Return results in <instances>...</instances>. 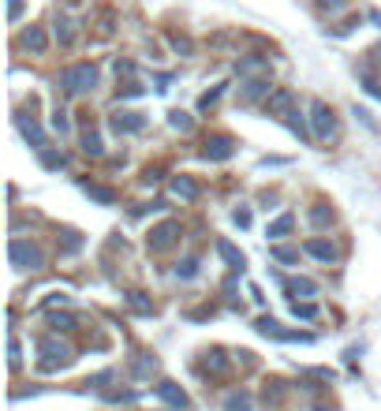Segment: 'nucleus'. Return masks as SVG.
Returning <instances> with one entry per match:
<instances>
[{
    "instance_id": "44",
    "label": "nucleus",
    "mask_w": 381,
    "mask_h": 411,
    "mask_svg": "<svg viewBox=\"0 0 381 411\" xmlns=\"http://www.w3.org/2000/svg\"><path fill=\"white\" fill-rule=\"evenodd\" d=\"M232 221L239 224V229H247V224H250V210H236V213H232Z\"/></svg>"
},
{
    "instance_id": "38",
    "label": "nucleus",
    "mask_w": 381,
    "mask_h": 411,
    "mask_svg": "<svg viewBox=\"0 0 381 411\" xmlns=\"http://www.w3.org/2000/svg\"><path fill=\"white\" fill-rule=\"evenodd\" d=\"M19 363H23V355H19V340L12 337V340H8V366H12V370H19Z\"/></svg>"
},
{
    "instance_id": "30",
    "label": "nucleus",
    "mask_w": 381,
    "mask_h": 411,
    "mask_svg": "<svg viewBox=\"0 0 381 411\" xmlns=\"http://www.w3.org/2000/svg\"><path fill=\"white\" fill-rule=\"evenodd\" d=\"M221 94H224V86H213V90H206L202 97H199V109L206 113V109H213L217 101H221Z\"/></svg>"
},
{
    "instance_id": "14",
    "label": "nucleus",
    "mask_w": 381,
    "mask_h": 411,
    "mask_svg": "<svg viewBox=\"0 0 381 411\" xmlns=\"http://www.w3.org/2000/svg\"><path fill=\"white\" fill-rule=\"evenodd\" d=\"M273 90H277V86L269 82V79H247V82H243V101H247V105H250V101H262V97H269Z\"/></svg>"
},
{
    "instance_id": "29",
    "label": "nucleus",
    "mask_w": 381,
    "mask_h": 411,
    "mask_svg": "<svg viewBox=\"0 0 381 411\" xmlns=\"http://www.w3.org/2000/svg\"><path fill=\"white\" fill-rule=\"evenodd\" d=\"M131 370H135V377H150V374L157 370V359H150V355H143V359H135Z\"/></svg>"
},
{
    "instance_id": "27",
    "label": "nucleus",
    "mask_w": 381,
    "mask_h": 411,
    "mask_svg": "<svg viewBox=\"0 0 381 411\" xmlns=\"http://www.w3.org/2000/svg\"><path fill=\"white\" fill-rule=\"evenodd\" d=\"M38 154H41V165H45V168H64V165H68V157H64V154H57V150H38Z\"/></svg>"
},
{
    "instance_id": "18",
    "label": "nucleus",
    "mask_w": 381,
    "mask_h": 411,
    "mask_svg": "<svg viewBox=\"0 0 381 411\" xmlns=\"http://www.w3.org/2000/svg\"><path fill=\"white\" fill-rule=\"evenodd\" d=\"M310 258H318V262H336V247L325 243V240H307V247H303Z\"/></svg>"
},
{
    "instance_id": "40",
    "label": "nucleus",
    "mask_w": 381,
    "mask_h": 411,
    "mask_svg": "<svg viewBox=\"0 0 381 411\" xmlns=\"http://www.w3.org/2000/svg\"><path fill=\"white\" fill-rule=\"evenodd\" d=\"M280 396H285V389H280V382L266 385V404H280Z\"/></svg>"
},
{
    "instance_id": "19",
    "label": "nucleus",
    "mask_w": 381,
    "mask_h": 411,
    "mask_svg": "<svg viewBox=\"0 0 381 411\" xmlns=\"http://www.w3.org/2000/svg\"><path fill=\"white\" fill-rule=\"evenodd\" d=\"M52 34H57V45L68 49L71 41H75V23H71L68 15H57V23H52Z\"/></svg>"
},
{
    "instance_id": "4",
    "label": "nucleus",
    "mask_w": 381,
    "mask_h": 411,
    "mask_svg": "<svg viewBox=\"0 0 381 411\" xmlns=\"http://www.w3.org/2000/svg\"><path fill=\"white\" fill-rule=\"evenodd\" d=\"M310 135L322 138V143H329L336 135V116L325 101H310Z\"/></svg>"
},
{
    "instance_id": "23",
    "label": "nucleus",
    "mask_w": 381,
    "mask_h": 411,
    "mask_svg": "<svg viewBox=\"0 0 381 411\" xmlns=\"http://www.w3.org/2000/svg\"><path fill=\"white\" fill-rule=\"evenodd\" d=\"M269 254H273L280 266H296L299 262V251H296V247H285V243H273V247H269Z\"/></svg>"
},
{
    "instance_id": "3",
    "label": "nucleus",
    "mask_w": 381,
    "mask_h": 411,
    "mask_svg": "<svg viewBox=\"0 0 381 411\" xmlns=\"http://www.w3.org/2000/svg\"><path fill=\"white\" fill-rule=\"evenodd\" d=\"M8 258H12V266L15 269H30V273H34V269H41L45 266V251H41L38 243H30V240H12L8 243Z\"/></svg>"
},
{
    "instance_id": "33",
    "label": "nucleus",
    "mask_w": 381,
    "mask_h": 411,
    "mask_svg": "<svg viewBox=\"0 0 381 411\" xmlns=\"http://www.w3.org/2000/svg\"><path fill=\"white\" fill-rule=\"evenodd\" d=\"M292 315L303 318V322H310L314 315H318V307H314V303H292Z\"/></svg>"
},
{
    "instance_id": "21",
    "label": "nucleus",
    "mask_w": 381,
    "mask_h": 411,
    "mask_svg": "<svg viewBox=\"0 0 381 411\" xmlns=\"http://www.w3.org/2000/svg\"><path fill=\"white\" fill-rule=\"evenodd\" d=\"M82 191L90 194L94 202H101V206H113L116 202V191L113 187H101V183H82Z\"/></svg>"
},
{
    "instance_id": "22",
    "label": "nucleus",
    "mask_w": 381,
    "mask_h": 411,
    "mask_svg": "<svg viewBox=\"0 0 381 411\" xmlns=\"http://www.w3.org/2000/svg\"><path fill=\"white\" fill-rule=\"evenodd\" d=\"M82 154H90V157H101V154H105L101 135H97L94 127H86V131H82Z\"/></svg>"
},
{
    "instance_id": "28",
    "label": "nucleus",
    "mask_w": 381,
    "mask_h": 411,
    "mask_svg": "<svg viewBox=\"0 0 381 411\" xmlns=\"http://www.w3.org/2000/svg\"><path fill=\"white\" fill-rule=\"evenodd\" d=\"M168 41H172V49H176L180 57H191V52H194V41H191L187 34H172Z\"/></svg>"
},
{
    "instance_id": "43",
    "label": "nucleus",
    "mask_w": 381,
    "mask_h": 411,
    "mask_svg": "<svg viewBox=\"0 0 381 411\" xmlns=\"http://www.w3.org/2000/svg\"><path fill=\"white\" fill-rule=\"evenodd\" d=\"M19 12H23V0H8V19H12V23L19 19Z\"/></svg>"
},
{
    "instance_id": "10",
    "label": "nucleus",
    "mask_w": 381,
    "mask_h": 411,
    "mask_svg": "<svg viewBox=\"0 0 381 411\" xmlns=\"http://www.w3.org/2000/svg\"><path fill=\"white\" fill-rule=\"evenodd\" d=\"M236 71L243 75V79H269V60L266 57H239Z\"/></svg>"
},
{
    "instance_id": "42",
    "label": "nucleus",
    "mask_w": 381,
    "mask_h": 411,
    "mask_svg": "<svg viewBox=\"0 0 381 411\" xmlns=\"http://www.w3.org/2000/svg\"><path fill=\"white\" fill-rule=\"evenodd\" d=\"M138 94H143V86H138V82H124V86H120V97H138Z\"/></svg>"
},
{
    "instance_id": "8",
    "label": "nucleus",
    "mask_w": 381,
    "mask_h": 411,
    "mask_svg": "<svg viewBox=\"0 0 381 411\" xmlns=\"http://www.w3.org/2000/svg\"><path fill=\"white\" fill-rule=\"evenodd\" d=\"M157 396L165 400L168 408H176V411H191V396L183 393L176 382H161V385H157Z\"/></svg>"
},
{
    "instance_id": "35",
    "label": "nucleus",
    "mask_w": 381,
    "mask_h": 411,
    "mask_svg": "<svg viewBox=\"0 0 381 411\" xmlns=\"http://www.w3.org/2000/svg\"><path fill=\"white\" fill-rule=\"evenodd\" d=\"M49 326H52V329H75V318H71V315H57V310H52V315H49Z\"/></svg>"
},
{
    "instance_id": "32",
    "label": "nucleus",
    "mask_w": 381,
    "mask_h": 411,
    "mask_svg": "<svg viewBox=\"0 0 381 411\" xmlns=\"http://www.w3.org/2000/svg\"><path fill=\"white\" fill-rule=\"evenodd\" d=\"M168 124L176 127V131H191V116L183 113V109H172V113H168Z\"/></svg>"
},
{
    "instance_id": "47",
    "label": "nucleus",
    "mask_w": 381,
    "mask_h": 411,
    "mask_svg": "<svg viewBox=\"0 0 381 411\" xmlns=\"http://www.w3.org/2000/svg\"><path fill=\"white\" fill-rule=\"evenodd\" d=\"M340 8H344L340 0H322V12H340Z\"/></svg>"
},
{
    "instance_id": "24",
    "label": "nucleus",
    "mask_w": 381,
    "mask_h": 411,
    "mask_svg": "<svg viewBox=\"0 0 381 411\" xmlns=\"http://www.w3.org/2000/svg\"><path fill=\"white\" fill-rule=\"evenodd\" d=\"M172 273H176L180 280H191V277H199V258H194V254L180 258V262H176V269H172Z\"/></svg>"
},
{
    "instance_id": "39",
    "label": "nucleus",
    "mask_w": 381,
    "mask_h": 411,
    "mask_svg": "<svg viewBox=\"0 0 381 411\" xmlns=\"http://www.w3.org/2000/svg\"><path fill=\"white\" fill-rule=\"evenodd\" d=\"M79 247H82V236L79 232H64V251H79Z\"/></svg>"
},
{
    "instance_id": "20",
    "label": "nucleus",
    "mask_w": 381,
    "mask_h": 411,
    "mask_svg": "<svg viewBox=\"0 0 381 411\" xmlns=\"http://www.w3.org/2000/svg\"><path fill=\"white\" fill-rule=\"evenodd\" d=\"M254 408V396L247 393V389H239V393H228L224 396V411H250Z\"/></svg>"
},
{
    "instance_id": "11",
    "label": "nucleus",
    "mask_w": 381,
    "mask_h": 411,
    "mask_svg": "<svg viewBox=\"0 0 381 411\" xmlns=\"http://www.w3.org/2000/svg\"><path fill=\"white\" fill-rule=\"evenodd\" d=\"M202 370L210 374V377H224L228 370H232V359H228L221 348H210V352L202 355Z\"/></svg>"
},
{
    "instance_id": "34",
    "label": "nucleus",
    "mask_w": 381,
    "mask_h": 411,
    "mask_svg": "<svg viewBox=\"0 0 381 411\" xmlns=\"http://www.w3.org/2000/svg\"><path fill=\"white\" fill-rule=\"evenodd\" d=\"M285 124H288V127H292V131H296L299 138H307V135H310V131H307V124H303V116H299V113H288V116H285Z\"/></svg>"
},
{
    "instance_id": "13",
    "label": "nucleus",
    "mask_w": 381,
    "mask_h": 411,
    "mask_svg": "<svg viewBox=\"0 0 381 411\" xmlns=\"http://www.w3.org/2000/svg\"><path fill=\"white\" fill-rule=\"evenodd\" d=\"M15 127L23 131V138H27V143L34 146V150H45V131L38 127L34 116H15Z\"/></svg>"
},
{
    "instance_id": "17",
    "label": "nucleus",
    "mask_w": 381,
    "mask_h": 411,
    "mask_svg": "<svg viewBox=\"0 0 381 411\" xmlns=\"http://www.w3.org/2000/svg\"><path fill=\"white\" fill-rule=\"evenodd\" d=\"M217 254H221V258H224V262L232 266V269H239V273H243L247 258H243V251H239V247H232L228 240H217Z\"/></svg>"
},
{
    "instance_id": "12",
    "label": "nucleus",
    "mask_w": 381,
    "mask_h": 411,
    "mask_svg": "<svg viewBox=\"0 0 381 411\" xmlns=\"http://www.w3.org/2000/svg\"><path fill=\"white\" fill-rule=\"evenodd\" d=\"M19 45H23L27 52H34V57H41V52L49 49V34L41 27H27L23 34H19Z\"/></svg>"
},
{
    "instance_id": "45",
    "label": "nucleus",
    "mask_w": 381,
    "mask_h": 411,
    "mask_svg": "<svg viewBox=\"0 0 381 411\" xmlns=\"http://www.w3.org/2000/svg\"><path fill=\"white\" fill-rule=\"evenodd\" d=\"M116 75H127V79H131V75H135V64H131V60H120V64H116Z\"/></svg>"
},
{
    "instance_id": "36",
    "label": "nucleus",
    "mask_w": 381,
    "mask_h": 411,
    "mask_svg": "<svg viewBox=\"0 0 381 411\" xmlns=\"http://www.w3.org/2000/svg\"><path fill=\"white\" fill-rule=\"evenodd\" d=\"M127 303H131L138 315H150V299H143V291H127Z\"/></svg>"
},
{
    "instance_id": "50",
    "label": "nucleus",
    "mask_w": 381,
    "mask_h": 411,
    "mask_svg": "<svg viewBox=\"0 0 381 411\" xmlns=\"http://www.w3.org/2000/svg\"><path fill=\"white\" fill-rule=\"evenodd\" d=\"M318 411H325V408H318Z\"/></svg>"
},
{
    "instance_id": "26",
    "label": "nucleus",
    "mask_w": 381,
    "mask_h": 411,
    "mask_svg": "<svg viewBox=\"0 0 381 411\" xmlns=\"http://www.w3.org/2000/svg\"><path fill=\"white\" fill-rule=\"evenodd\" d=\"M310 224H314V229H329V224H333V210L314 206V210H310Z\"/></svg>"
},
{
    "instance_id": "7",
    "label": "nucleus",
    "mask_w": 381,
    "mask_h": 411,
    "mask_svg": "<svg viewBox=\"0 0 381 411\" xmlns=\"http://www.w3.org/2000/svg\"><path fill=\"white\" fill-rule=\"evenodd\" d=\"M292 105H296V94H292L288 86H277V90L266 97V116H280V120H285L292 113Z\"/></svg>"
},
{
    "instance_id": "9",
    "label": "nucleus",
    "mask_w": 381,
    "mask_h": 411,
    "mask_svg": "<svg viewBox=\"0 0 381 411\" xmlns=\"http://www.w3.org/2000/svg\"><path fill=\"white\" fill-rule=\"evenodd\" d=\"M143 127H146V116H143V113L124 109V113L113 116V131H116V135H135V131H143Z\"/></svg>"
},
{
    "instance_id": "5",
    "label": "nucleus",
    "mask_w": 381,
    "mask_h": 411,
    "mask_svg": "<svg viewBox=\"0 0 381 411\" xmlns=\"http://www.w3.org/2000/svg\"><path fill=\"white\" fill-rule=\"evenodd\" d=\"M180 240V224L176 221H161V224H154L150 229V236H146V247L154 254H165V251H172V243Z\"/></svg>"
},
{
    "instance_id": "25",
    "label": "nucleus",
    "mask_w": 381,
    "mask_h": 411,
    "mask_svg": "<svg viewBox=\"0 0 381 411\" xmlns=\"http://www.w3.org/2000/svg\"><path fill=\"white\" fill-rule=\"evenodd\" d=\"M288 291H292V296L310 299V296H318V284H314V280H307V277H296V280L288 284Z\"/></svg>"
},
{
    "instance_id": "46",
    "label": "nucleus",
    "mask_w": 381,
    "mask_h": 411,
    "mask_svg": "<svg viewBox=\"0 0 381 411\" xmlns=\"http://www.w3.org/2000/svg\"><path fill=\"white\" fill-rule=\"evenodd\" d=\"M352 113H355V116H359V120H363L366 127H378L374 120H370V113H366V109H359V105H355V109H352Z\"/></svg>"
},
{
    "instance_id": "2",
    "label": "nucleus",
    "mask_w": 381,
    "mask_h": 411,
    "mask_svg": "<svg viewBox=\"0 0 381 411\" xmlns=\"http://www.w3.org/2000/svg\"><path fill=\"white\" fill-rule=\"evenodd\" d=\"M38 352H41V359H38V370H45V374L60 370V366H68V363L75 359L71 344H68V340H57V337H45V340L38 344Z\"/></svg>"
},
{
    "instance_id": "37",
    "label": "nucleus",
    "mask_w": 381,
    "mask_h": 411,
    "mask_svg": "<svg viewBox=\"0 0 381 411\" xmlns=\"http://www.w3.org/2000/svg\"><path fill=\"white\" fill-rule=\"evenodd\" d=\"M363 86H366V94H370V97H378V101H381V82H378L366 68H363Z\"/></svg>"
},
{
    "instance_id": "15",
    "label": "nucleus",
    "mask_w": 381,
    "mask_h": 411,
    "mask_svg": "<svg viewBox=\"0 0 381 411\" xmlns=\"http://www.w3.org/2000/svg\"><path fill=\"white\" fill-rule=\"evenodd\" d=\"M168 187H172V194H176V199H183V202H194V199H199V183H194L191 176H172Z\"/></svg>"
},
{
    "instance_id": "31",
    "label": "nucleus",
    "mask_w": 381,
    "mask_h": 411,
    "mask_svg": "<svg viewBox=\"0 0 381 411\" xmlns=\"http://www.w3.org/2000/svg\"><path fill=\"white\" fill-rule=\"evenodd\" d=\"M254 329L262 333V337H280V333H285V329H280L273 318H258V322H254Z\"/></svg>"
},
{
    "instance_id": "1",
    "label": "nucleus",
    "mask_w": 381,
    "mask_h": 411,
    "mask_svg": "<svg viewBox=\"0 0 381 411\" xmlns=\"http://www.w3.org/2000/svg\"><path fill=\"white\" fill-rule=\"evenodd\" d=\"M97 86V68L94 64H71V68L60 71V90L79 97V94H90Z\"/></svg>"
},
{
    "instance_id": "6",
    "label": "nucleus",
    "mask_w": 381,
    "mask_h": 411,
    "mask_svg": "<svg viewBox=\"0 0 381 411\" xmlns=\"http://www.w3.org/2000/svg\"><path fill=\"white\" fill-rule=\"evenodd\" d=\"M236 138L232 135H224V131H217V135H210V138H206V146H202V157L206 161H228V157H232L236 154Z\"/></svg>"
},
{
    "instance_id": "16",
    "label": "nucleus",
    "mask_w": 381,
    "mask_h": 411,
    "mask_svg": "<svg viewBox=\"0 0 381 411\" xmlns=\"http://www.w3.org/2000/svg\"><path fill=\"white\" fill-rule=\"evenodd\" d=\"M292 229H296V213H280L277 221H269L266 236L269 240H285V236H292Z\"/></svg>"
},
{
    "instance_id": "41",
    "label": "nucleus",
    "mask_w": 381,
    "mask_h": 411,
    "mask_svg": "<svg viewBox=\"0 0 381 411\" xmlns=\"http://www.w3.org/2000/svg\"><path fill=\"white\" fill-rule=\"evenodd\" d=\"M52 127H57L60 135H68V113H64V109H57V113H52Z\"/></svg>"
},
{
    "instance_id": "48",
    "label": "nucleus",
    "mask_w": 381,
    "mask_h": 411,
    "mask_svg": "<svg viewBox=\"0 0 381 411\" xmlns=\"http://www.w3.org/2000/svg\"><path fill=\"white\" fill-rule=\"evenodd\" d=\"M64 303H68V296H49L45 307H64Z\"/></svg>"
},
{
    "instance_id": "49",
    "label": "nucleus",
    "mask_w": 381,
    "mask_h": 411,
    "mask_svg": "<svg viewBox=\"0 0 381 411\" xmlns=\"http://www.w3.org/2000/svg\"><path fill=\"white\" fill-rule=\"evenodd\" d=\"M370 23H374V27H381V12H370Z\"/></svg>"
}]
</instances>
